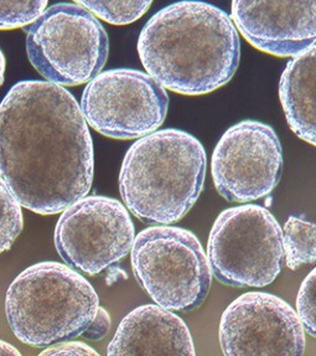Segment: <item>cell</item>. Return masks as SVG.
Returning a JSON list of instances; mask_svg holds the SVG:
<instances>
[{
	"label": "cell",
	"mask_w": 316,
	"mask_h": 356,
	"mask_svg": "<svg viewBox=\"0 0 316 356\" xmlns=\"http://www.w3.org/2000/svg\"><path fill=\"white\" fill-rule=\"evenodd\" d=\"M98 308L92 284L69 264L52 261L25 268L6 292V319L13 333L35 348L80 337Z\"/></svg>",
	"instance_id": "4"
},
{
	"label": "cell",
	"mask_w": 316,
	"mask_h": 356,
	"mask_svg": "<svg viewBox=\"0 0 316 356\" xmlns=\"http://www.w3.org/2000/svg\"><path fill=\"white\" fill-rule=\"evenodd\" d=\"M279 98L294 134L316 147V44L288 63L279 81Z\"/></svg>",
	"instance_id": "14"
},
{
	"label": "cell",
	"mask_w": 316,
	"mask_h": 356,
	"mask_svg": "<svg viewBox=\"0 0 316 356\" xmlns=\"http://www.w3.org/2000/svg\"><path fill=\"white\" fill-rule=\"evenodd\" d=\"M219 338L226 356H300L306 348L297 310L265 292H248L235 299L222 313Z\"/></svg>",
	"instance_id": "11"
},
{
	"label": "cell",
	"mask_w": 316,
	"mask_h": 356,
	"mask_svg": "<svg viewBox=\"0 0 316 356\" xmlns=\"http://www.w3.org/2000/svg\"><path fill=\"white\" fill-rule=\"evenodd\" d=\"M283 248L289 270L316 264V224L298 216H289L283 227Z\"/></svg>",
	"instance_id": "15"
},
{
	"label": "cell",
	"mask_w": 316,
	"mask_h": 356,
	"mask_svg": "<svg viewBox=\"0 0 316 356\" xmlns=\"http://www.w3.org/2000/svg\"><path fill=\"white\" fill-rule=\"evenodd\" d=\"M26 52L45 80L78 86L101 74L110 39L99 19L86 8L58 3L47 8L26 30Z\"/></svg>",
	"instance_id": "6"
},
{
	"label": "cell",
	"mask_w": 316,
	"mask_h": 356,
	"mask_svg": "<svg viewBox=\"0 0 316 356\" xmlns=\"http://www.w3.org/2000/svg\"><path fill=\"white\" fill-rule=\"evenodd\" d=\"M40 355L96 356L98 355V353L90 345L85 344L82 341L63 340V341H58V343L47 346L45 350L41 351Z\"/></svg>",
	"instance_id": "20"
},
{
	"label": "cell",
	"mask_w": 316,
	"mask_h": 356,
	"mask_svg": "<svg viewBox=\"0 0 316 356\" xmlns=\"http://www.w3.org/2000/svg\"><path fill=\"white\" fill-rule=\"evenodd\" d=\"M297 313L305 333L316 339V267L305 277L297 297Z\"/></svg>",
	"instance_id": "19"
},
{
	"label": "cell",
	"mask_w": 316,
	"mask_h": 356,
	"mask_svg": "<svg viewBox=\"0 0 316 356\" xmlns=\"http://www.w3.org/2000/svg\"><path fill=\"white\" fill-rule=\"evenodd\" d=\"M138 54L147 74L164 88L201 96L232 80L240 65L241 42L227 13L205 1L181 0L144 25Z\"/></svg>",
	"instance_id": "2"
},
{
	"label": "cell",
	"mask_w": 316,
	"mask_h": 356,
	"mask_svg": "<svg viewBox=\"0 0 316 356\" xmlns=\"http://www.w3.org/2000/svg\"><path fill=\"white\" fill-rule=\"evenodd\" d=\"M93 143L76 98L49 81H22L0 102V178L22 207L63 213L92 188Z\"/></svg>",
	"instance_id": "1"
},
{
	"label": "cell",
	"mask_w": 316,
	"mask_h": 356,
	"mask_svg": "<svg viewBox=\"0 0 316 356\" xmlns=\"http://www.w3.org/2000/svg\"><path fill=\"white\" fill-rule=\"evenodd\" d=\"M24 226L22 205L0 178V254L10 250Z\"/></svg>",
	"instance_id": "17"
},
{
	"label": "cell",
	"mask_w": 316,
	"mask_h": 356,
	"mask_svg": "<svg viewBox=\"0 0 316 356\" xmlns=\"http://www.w3.org/2000/svg\"><path fill=\"white\" fill-rule=\"evenodd\" d=\"M110 329V316L108 312L99 307L98 308L97 316H94L91 325L87 327L83 335L86 339L98 341L103 339L104 337L108 334Z\"/></svg>",
	"instance_id": "21"
},
{
	"label": "cell",
	"mask_w": 316,
	"mask_h": 356,
	"mask_svg": "<svg viewBox=\"0 0 316 356\" xmlns=\"http://www.w3.org/2000/svg\"><path fill=\"white\" fill-rule=\"evenodd\" d=\"M6 56H4V54L3 51L0 50V87L3 86V83H4V75H6Z\"/></svg>",
	"instance_id": "23"
},
{
	"label": "cell",
	"mask_w": 316,
	"mask_h": 356,
	"mask_svg": "<svg viewBox=\"0 0 316 356\" xmlns=\"http://www.w3.org/2000/svg\"><path fill=\"white\" fill-rule=\"evenodd\" d=\"M49 0H0V30L31 25L47 10Z\"/></svg>",
	"instance_id": "18"
},
{
	"label": "cell",
	"mask_w": 316,
	"mask_h": 356,
	"mask_svg": "<svg viewBox=\"0 0 316 356\" xmlns=\"http://www.w3.org/2000/svg\"><path fill=\"white\" fill-rule=\"evenodd\" d=\"M169 109L167 88L139 70L115 69L87 83L81 111L87 124L108 138L139 139L156 132Z\"/></svg>",
	"instance_id": "8"
},
{
	"label": "cell",
	"mask_w": 316,
	"mask_h": 356,
	"mask_svg": "<svg viewBox=\"0 0 316 356\" xmlns=\"http://www.w3.org/2000/svg\"><path fill=\"white\" fill-rule=\"evenodd\" d=\"M206 152L180 129H161L128 149L119 172V191L129 213L145 224H175L201 195Z\"/></svg>",
	"instance_id": "3"
},
{
	"label": "cell",
	"mask_w": 316,
	"mask_h": 356,
	"mask_svg": "<svg viewBox=\"0 0 316 356\" xmlns=\"http://www.w3.org/2000/svg\"><path fill=\"white\" fill-rule=\"evenodd\" d=\"M133 273L154 303L175 312H192L206 300L213 270L201 242L191 231L151 226L135 236Z\"/></svg>",
	"instance_id": "5"
},
{
	"label": "cell",
	"mask_w": 316,
	"mask_h": 356,
	"mask_svg": "<svg viewBox=\"0 0 316 356\" xmlns=\"http://www.w3.org/2000/svg\"><path fill=\"white\" fill-rule=\"evenodd\" d=\"M98 19L112 25L134 23L148 12L153 0H74Z\"/></svg>",
	"instance_id": "16"
},
{
	"label": "cell",
	"mask_w": 316,
	"mask_h": 356,
	"mask_svg": "<svg viewBox=\"0 0 316 356\" xmlns=\"http://www.w3.org/2000/svg\"><path fill=\"white\" fill-rule=\"evenodd\" d=\"M135 229L117 199L85 196L65 209L55 227V246L65 264L90 276L126 259Z\"/></svg>",
	"instance_id": "9"
},
{
	"label": "cell",
	"mask_w": 316,
	"mask_h": 356,
	"mask_svg": "<svg viewBox=\"0 0 316 356\" xmlns=\"http://www.w3.org/2000/svg\"><path fill=\"white\" fill-rule=\"evenodd\" d=\"M107 355H196L186 323L172 310L144 305L126 314L107 348Z\"/></svg>",
	"instance_id": "13"
},
{
	"label": "cell",
	"mask_w": 316,
	"mask_h": 356,
	"mask_svg": "<svg viewBox=\"0 0 316 356\" xmlns=\"http://www.w3.org/2000/svg\"><path fill=\"white\" fill-rule=\"evenodd\" d=\"M231 17L253 47L278 58L316 44V0H232Z\"/></svg>",
	"instance_id": "12"
},
{
	"label": "cell",
	"mask_w": 316,
	"mask_h": 356,
	"mask_svg": "<svg viewBox=\"0 0 316 356\" xmlns=\"http://www.w3.org/2000/svg\"><path fill=\"white\" fill-rule=\"evenodd\" d=\"M0 355L6 356H19L22 355V353L17 350L15 346H13L12 344L6 343L4 340H0Z\"/></svg>",
	"instance_id": "22"
},
{
	"label": "cell",
	"mask_w": 316,
	"mask_h": 356,
	"mask_svg": "<svg viewBox=\"0 0 316 356\" xmlns=\"http://www.w3.org/2000/svg\"><path fill=\"white\" fill-rule=\"evenodd\" d=\"M207 259L213 276L224 286L267 287L282 272L283 229L265 207H231L213 222Z\"/></svg>",
	"instance_id": "7"
},
{
	"label": "cell",
	"mask_w": 316,
	"mask_h": 356,
	"mask_svg": "<svg viewBox=\"0 0 316 356\" xmlns=\"http://www.w3.org/2000/svg\"><path fill=\"white\" fill-rule=\"evenodd\" d=\"M282 172V144L262 122L247 120L231 127L213 150V184L228 202L248 204L269 195Z\"/></svg>",
	"instance_id": "10"
}]
</instances>
